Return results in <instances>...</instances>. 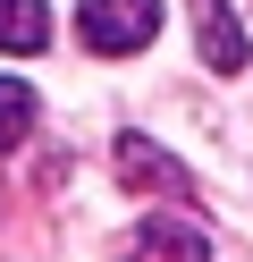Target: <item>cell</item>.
<instances>
[{"label":"cell","instance_id":"1","mask_svg":"<svg viewBox=\"0 0 253 262\" xmlns=\"http://www.w3.org/2000/svg\"><path fill=\"white\" fill-rule=\"evenodd\" d=\"M76 34H84V51L127 59V51H144V42L160 34V0H84V9H76Z\"/></svg>","mask_w":253,"mask_h":262},{"label":"cell","instance_id":"2","mask_svg":"<svg viewBox=\"0 0 253 262\" xmlns=\"http://www.w3.org/2000/svg\"><path fill=\"white\" fill-rule=\"evenodd\" d=\"M118 178H127L135 194H160V203H194V169L169 161L152 136H118Z\"/></svg>","mask_w":253,"mask_h":262},{"label":"cell","instance_id":"4","mask_svg":"<svg viewBox=\"0 0 253 262\" xmlns=\"http://www.w3.org/2000/svg\"><path fill=\"white\" fill-rule=\"evenodd\" d=\"M42 42H51L42 0H0V51H42Z\"/></svg>","mask_w":253,"mask_h":262},{"label":"cell","instance_id":"6","mask_svg":"<svg viewBox=\"0 0 253 262\" xmlns=\"http://www.w3.org/2000/svg\"><path fill=\"white\" fill-rule=\"evenodd\" d=\"M135 245H144V254H211V237H202L194 220H144Z\"/></svg>","mask_w":253,"mask_h":262},{"label":"cell","instance_id":"5","mask_svg":"<svg viewBox=\"0 0 253 262\" xmlns=\"http://www.w3.org/2000/svg\"><path fill=\"white\" fill-rule=\"evenodd\" d=\"M34 119H42V102H34V85H17V76H0V152H17V144L34 136Z\"/></svg>","mask_w":253,"mask_h":262},{"label":"cell","instance_id":"3","mask_svg":"<svg viewBox=\"0 0 253 262\" xmlns=\"http://www.w3.org/2000/svg\"><path fill=\"white\" fill-rule=\"evenodd\" d=\"M194 42H202V59H211V68L219 76H236V68H245V26H236V9H228V0H194Z\"/></svg>","mask_w":253,"mask_h":262}]
</instances>
